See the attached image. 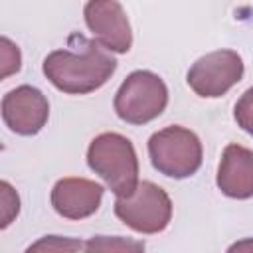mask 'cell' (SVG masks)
<instances>
[{
  "instance_id": "1",
  "label": "cell",
  "mask_w": 253,
  "mask_h": 253,
  "mask_svg": "<svg viewBox=\"0 0 253 253\" xmlns=\"http://www.w3.org/2000/svg\"><path fill=\"white\" fill-rule=\"evenodd\" d=\"M47 81L67 95H87L103 87L117 69V59L97 40L81 38V47L53 49L43 59Z\"/></svg>"
},
{
  "instance_id": "2",
  "label": "cell",
  "mask_w": 253,
  "mask_h": 253,
  "mask_svg": "<svg viewBox=\"0 0 253 253\" xmlns=\"http://www.w3.org/2000/svg\"><path fill=\"white\" fill-rule=\"evenodd\" d=\"M89 168L115 196H128L138 186V158L132 142L119 132H101L87 148Z\"/></svg>"
},
{
  "instance_id": "3",
  "label": "cell",
  "mask_w": 253,
  "mask_h": 253,
  "mask_svg": "<svg viewBox=\"0 0 253 253\" xmlns=\"http://www.w3.org/2000/svg\"><path fill=\"white\" fill-rule=\"evenodd\" d=\"M148 156L160 174L174 180H184L196 174L202 166L204 148L194 130L172 125L156 130L148 138Z\"/></svg>"
},
{
  "instance_id": "4",
  "label": "cell",
  "mask_w": 253,
  "mask_h": 253,
  "mask_svg": "<svg viewBox=\"0 0 253 253\" xmlns=\"http://www.w3.org/2000/svg\"><path fill=\"white\" fill-rule=\"evenodd\" d=\"M168 105V87L160 75L138 69L132 71L115 93V113L128 125H146L162 115Z\"/></svg>"
},
{
  "instance_id": "5",
  "label": "cell",
  "mask_w": 253,
  "mask_h": 253,
  "mask_svg": "<svg viewBox=\"0 0 253 253\" xmlns=\"http://www.w3.org/2000/svg\"><path fill=\"white\" fill-rule=\"evenodd\" d=\"M115 215L138 233H160L172 219V200L158 184L142 180L128 196H117Z\"/></svg>"
},
{
  "instance_id": "6",
  "label": "cell",
  "mask_w": 253,
  "mask_h": 253,
  "mask_svg": "<svg viewBox=\"0 0 253 253\" xmlns=\"http://www.w3.org/2000/svg\"><path fill=\"white\" fill-rule=\"evenodd\" d=\"M243 59L233 49H215L192 63L186 81L190 89L206 99L225 95L243 77Z\"/></svg>"
},
{
  "instance_id": "7",
  "label": "cell",
  "mask_w": 253,
  "mask_h": 253,
  "mask_svg": "<svg viewBox=\"0 0 253 253\" xmlns=\"http://www.w3.org/2000/svg\"><path fill=\"white\" fill-rule=\"evenodd\" d=\"M83 16L89 32L109 51L126 53L130 49L132 32L119 0H87Z\"/></svg>"
},
{
  "instance_id": "8",
  "label": "cell",
  "mask_w": 253,
  "mask_h": 253,
  "mask_svg": "<svg viewBox=\"0 0 253 253\" xmlns=\"http://www.w3.org/2000/svg\"><path fill=\"white\" fill-rule=\"evenodd\" d=\"M47 117L49 103L45 95L32 85H20L8 91L2 99V121L20 136L38 134L45 126Z\"/></svg>"
},
{
  "instance_id": "9",
  "label": "cell",
  "mask_w": 253,
  "mask_h": 253,
  "mask_svg": "<svg viewBox=\"0 0 253 253\" xmlns=\"http://www.w3.org/2000/svg\"><path fill=\"white\" fill-rule=\"evenodd\" d=\"M105 188L87 178H61L51 188V206L65 219L93 215L103 200Z\"/></svg>"
},
{
  "instance_id": "10",
  "label": "cell",
  "mask_w": 253,
  "mask_h": 253,
  "mask_svg": "<svg viewBox=\"0 0 253 253\" xmlns=\"http://www.w3.org/2000/svg\"><path fill=\"white\" fill-rule=\"evenodd\" d=\"M215 184L227 198H253V150L241 144H227L217 166Z\"/></svg>"
},
{
  "instance_id": "11",
  "label": "cell",
  "mask_w": 253,
  "mask_h": 253,
  "mask_svg": "<svg viewBox=\"0 0 253 253\" xmlns=\"http://www.w3.org/2000/svg\"><path fill=\"white\" fill-rule=\"evenodd\" d=\"M0 198H2V223H0V227L6 229L20 211V198H18L16 190L6 180L0 182Z\"/></svg>"
},
{
  "instance_id": "12",
  "label": "cell",
  "mask_w": 253,
  "mask_h": 253,
  "mask_svg": "<svg viewBox=\"0 0 253 253\" xmlns=\"http://www.w3.org/2000/svg\"><path fill=\"white\" fill-rule=\"evenodd\" d=\"M233 117L237 121V125L253 136V87H249L235 103V109H233Z\"/></svg>"
},
{
  "instance_id": "13",
  "label": "cell",
  "mask_w": 253,
  "mask_h": 253,
  "mask_svg": "<svg viewBox=\"0 0 253 253\" xmlns=\"http://www.w3.org/2000/svg\"><path fill=\"white\" fill-rule=\"evenodd\" d=\"M0 45H2V73H0V77L6 79L8 75L20 71L22 55H20L18 45H14L8 38H2L0 40Z\"/></svg>"
},
{
  "instance_id": "14",
  "label": "cell",
  "mask_w": 253,
  "mask_h": 253,
  "mask_svg": "<svg viewBox=\"0 0 253 253\" xmlns=\"http://www.w3.org/2000/svg\"><path fill=\"white\" fill-rule=\"evenodd\" d=\"M85 249H144L142 243H134V241H119V239H107L103 235H97L93 239H89L85 243Z\"/></svg>"
},
{
  "instance_id": "15",
  "label": "cell",
  "mask_w": 253,
  "mask_h": 253,
  "mask_svg": "<svg viewBox=\"0 0 253 253\" xmlns=\"http://www.w3.org/2000/svg\"><path fill=\"white\" fill-rule=\"evenodd\" d=\"M85 245H81L79 241H71V239H63L57 235H47L42 241L34 243L28 247V251H36V249H81Z\"/></svg>"
}]
</instances>
